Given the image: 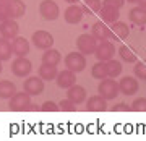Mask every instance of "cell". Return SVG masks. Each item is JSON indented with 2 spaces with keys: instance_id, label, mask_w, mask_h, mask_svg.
<instances>
[{
  "instance_id": "f546056e",
  "label": "cell",
  "mask_w": 146,
  "mask_h": 141,
  "mask_svg": "<svg viewBox=\"0 0 146 141\" xmlns=\"http://www.w3.org/2000/svg\"><path fill=\"white\" fill-rule=\"evenodd\" d=\"M133 73H135V78L146 81V62H135Z\"/></svg>"
},
{
  "instance_id": "836d02e7",
  "label": "cell",
  "mask_w": 146,
  "mask_h": 141,
  "mask_svg": "<svg viewBox=\"0 0 146 141\" xmlns=\"http://www.w3.org/2000/svg\"><path fill=\"white\" fill-rule=\"evenodd\" d=\"M57 109L58 105L55 102H52V101H47V102H44L41 105V110H44V112H57Z\"/></svg>"
},
{
  "instance_id": "5b68a950",
  "label": "cell",
  "mask_w": 146,
  "mask_h": 141,
  "mask_svg": "<svg viewBox=\"0 0 146 141\" xmlns=\"http://www.w3.org/2000/svg\"><path fill=\"white\" fill-rule=\"evenodd\" d=\"M94 55L96 58L99 60V62H107L110 58H114L115 55V47L114 44L109 41V39H106V41H101L96 47V50H94Z\"/></svg>"
},
{
  "instance_id": "7a4b0ae2",
  "label": "cell",
  "mask_w": 146,
  "mask_h": 141,
  "mask_svg": "<svg viewBox=\"0 0 146 141\" xmlns=\"http://www.w3.org/2000/svg\"><path fill=\"white\" fill-rule=\"evenodd\" d=\"M29 105H31V96L28 93H18L16 91L10 97L8 107L13 112H23V110H29Z\"/></svg>"
},
{
  "instance_id": "ba28073f",
  "label": "cell",
  "mask_w": 146,
  "mask_h": 141,
  "mask_svg": "<svg viewBox=\"0 0 146 141\" xmlns=\"http://www.w3.org/2000/svg\"><path fill=\"white\" fill-rule=\"evenodd\" d=\"M23 88H25V93H28L29 96H39L44 93L46 86H44V79L41 76H29L23 83Z\"/></svg>"
},
{
  "instance_id": "9c48e42d",
  "label": "cell",
  "mask_w": 146,
  "mask_h": 141,
  "mask_svg": "<svg viewBox=\"0 0 146 141\" xmlns=\"http://www.w3.org/2000/svg\"><path fill=\"white\" fill-rule=\"evenodd\" d=\"M58 11H60L58 10V5L54 0H42L41 5H39V13H41V16L47 21L57 20Z\"/></svg>"
},
{
  "instance_id": "7c38bea8",
  "label": "cell",
  "mask_w": 146,
  "mask_h": 141,
  "mask_svg": "<svg viewBox=\"0 0 146 141\" xmlns=\"http://www.w3.org/2000/svg\"><path fill=\"white\" fill-rule=\"evenodd\" d=\"M18 31H20V26H18L15 18H8V20L0 23V32L7 39H15L18 36Z\"/></svg>"
},
{
  "instance_id": "9a60e30c",
  "label": "cell",
  "mask_w": 146,
  "mask_h": 141,
  "mask_svg": "<svg viewBox=\"0 0 146 141\" xmlns=\"http://www.w3.org/2000/svg\"><path fill=\"white\" fill-rule=\"evenodd\" d=\"M55 79H57V86L62 89H68L70 86H73V84L76 83V76H75V73L73 71H70V70H62V71H58L57 76H55Z\"/></svg>"
},
{
  "instance_id": "d6986e66",
  "label": "cell",
  "mask_w": 146,
  "mask_h": 141,
  "mask_svg": "<svg viewBox=\"0 0 146 141\" xmlns=\"http://www.w3.org/2000/svg\"><path fill=\"white\" fill-rule=\"evenodd\" d=\"M128 18L133 24L136 26H145L146 24V8L143 7H135V8H131L130 13H128Z\"/></svg>"
},
{
  "instance_id": "cb8c5ba5",
  "label": "cell",
  "mask_w": 146,
  "mask_h": 141,
  "mask_svg": "<svg viewBox=\"0 0 146 141\" xmlns=\"http://www.w3.org/2000/svg\"><path fill=\"white\" fill-rule=\"evenodd\" d=\"M60 60H62V55L57 49H47L42 55V63H47V65H55L57 67Z\"/></svg>"
},
{
  "instance_id": "8992f818",
  "label": "cell",
  "mask_w": 146,
  "mask_h": 141,
  "mask_svg": "<svg viewBox=\"0 0 146 141\" xmlns=\"http://www.w3.org/2000/svg\"><path fill=\"white\" fill-rule=\"evenodd\" d=\"M31 42L34 44L36 49H41V50H47L54 46V36L47 31H36L31 37Z\"/></svg>"
},
{
  "instance_id": "5bb4252c",
  "label": "cell",
  "mask_w": 146,
  "mask_h": 141,
  "mask_svg": "<svg viewBox=\"0 0 146 141\" xmlns=\"http://www.w3.org/2000/svg\"><path fill=\"white\" fill-rule=\"evenodd\" d=\"M11 49H13V54L16 57H26L29 54V41L26 37L16 36L11 42Z\"/></svg>"
},
{
  "instance_id": "603a6c76",
  "label": "cell",
  "mask_w": 146,
  "mask_h": 141,
  "mask_svg": "<svg viewBox=\"0 0 146 141\" xmlns=\"http://www.w3.org/2000/svg\"><path fill=\"white\" fill-rule=\"evenodd\" d=\"M57 68H55V65H47V63H42L41 67H39V76H41L44 81H52V79H55V76H57Z\"/></svg>"
},
{
  "instance_id": "f1b7e54d",
  "label": "cell",
  "mask_w": 146,
  "mask_h": 141,
  "mask_svg": "<svg viewBox=\"0 0 146 141\" xmlns=\"http://www.w3.org/2000/svg\"><path fill=\"white\" fill-rule=\"evenodd\" d=\"M91 75L94 79H104L107 78V68H106V62H98L94 63L91 68Z\"/></svg>"
},
{
  "instance_id": "8fae6325",
  "label": "cell",
  "mask_w": 146,
  "mask_h": 141,
  "mask_svg": "<svg viewBox=\"0 0 146 141\" xmlns=\"http://www.w3.org/2000/svg\"><path fill=\"white\" fill-rule=\"evenodd\" d=\"M128 34H130V28L127 26L125 23H122V21H115V23H112V28H110L109 41L110 42L122 41V39H127Z\"/></svg>"
},
{
  "instance_id": "ab89813d",
  "label": "cell",
  "mask_w": 146,
  "mask_h": 141,
  "mask_svg": "<svg viewBox=\"0 0 146 141\" xmlns=\"http://www.w3.org/2000/svg\"><path fill=\"white\" fill-rule=\"evenodd\" d=\"M0 73H2V60H0Z\"/></svg>"
},
{
  "instance_id": "d6a6232c",
  "label": "cell",
  "mask_w": 146,
  "mask_h": 141,
  "mask_svg": "<svg viewBox=\"0 0 146 141\" xmlns=\"http://www.w3.org/2000/svg\"><path fill=\"white\" fill-rule=\"evenodd\" d=\"M131 110H136V112H146V97H138V99L133 101Z\"/></svg>"
},
{
  "instance_id": "ffe728a7",
  "label": "cell",
  "mask_w": 146,
  "mask_h": 141,
  "mask_svg": "<svg viewBox=\"0 0 146 141\" xmlns=\"http://www.w3.org/2000/svg\"><path fill=\"white\" fill-rule=\"evenodd\" d=\"M91 34H93L98 41H106V39H109V36H110V29L106 26L104 21H96L93 24Z\"/></svg>"
},
{
  "instance_id": "7402d4cb",
  "label": "cell",
  "mask_w": 146,
  "mask_h": 141,
  "mask_svg": "<svg viewBox=\"0 0 146 141\" xmlns=\"http://www.w3.org/2000/svg\"><path fill=\"white\" fill-rule=\"evenodd\" d=\"M8 5H10V10H11V18H21L25 16L26 13V5L23 0H8Z\"/></svg>"
},
{
  "instance_id": "3957f363",
  "label": "cell",
  "mask_w": 146,
  "mask_h": 141,
  "mask_svg": "<svg viewBox=\"0 0 146 141\" xmlns=\"http://www.w3.org/2000/svg\"><path fill=\"white\" fill-rule=\"evenodd\" d=\"M65 67L73 73H80L86 67V57L81 52H70L65 57Z\"/></svg>"
},
{
  "instance_id": "277c9868",
  "label": "cell",
  "mask_w": 146,
  "mask_h": 141,
  "mask_svg": "<svg viewBox=\"0 0 146 141\" xmlns=\"http://www.w3.org/2000/svg\"><path fill=\"white\" fill-rule=\"evenodd\" d=\"M76 47H78V52H81L83 55H91L98 47V39L93 34H81L76 39Z\"/></svg>"
},
{
  "instance_id": "d4e9b609",
  "label": "cell",
  "mask_w": 146,
  "mask_h": 141,
  "mask_svg": "<svg viewBox=\"0 0 146 141\" xmlns=\"http://www.w3.org/2000/svg\"><path fill=\"white\" fill-rule=\"evenodd\" d=\"M15 93H16L15 83H11L8 79H2L0 81V99H10Z\"/></svg>"
},
{
  "instance_id": "484cf974",
  "label": "cell",
  "mask_w": 146,
  "mask_h": 141,
  "mask_svg": "<svg viewBox=\"0 0 146 141\" xmlns=\"http://www.w3.org/2000/svg\"><path fill=\"white\" fill-rule=\"evenodd\" d=\"M106 68H107V76L109 78H117V76H120L122 75V63L119 62V60H114V58H110V60H107L106 62Z\"/></svg>"
},
{
  "instance_id": "6da1fadb",
  "label": "cell",
  "mask_w": 146,
  "mask_h": 141,
  "mask_svg": "<svg viewBox=\"0 0 146 141\" xmlns=\"http://www.w3.org/2000/svg\"><path fill=\"white\" fill-rule=\"evenodd\" d=\"M98 93H99V96H102L106 101H112L115 99L117 96H119V83L115 81L114 78H104L102 81L99 83V86H98Z\"/></svg>"
},
{
  "instance_id": "2e32d148",
  "label": "cell",
  "mask_w": 146,
  "mask_h": 141,
  "mask_svg": "<svg viewBox=\"0 0 146 141\" xmlns=\"http://www.w3.org/2000/svg\"><path fill=\"white\" fill-rule=\"evenodd\" d=\"M83 16L84 15H83L81 7L75 5V3H72V5L65 10V21H67L68 24H78L80 21L83 20Z\"/></svg>"
},
{
  "instance_id": "60d3db41",
  "label": "cell",
  "mask_w": 146,
  "mask_h": 141,
  "mask_svg": "<svg viewBox=\"0 0 146 141\" xmlns=\"http://www.w3.org/2000/svg\"><path fill=\"white\" fill-rule=\"evenodd\" d=\"M0 2H8V0H0Z\"/></svg>"
},
{
  "instance_id": "e0dca14e",
  "label": "cell",
  "mask_w": 146,
  "mask_h": 141,
  "mask_svg": "<svg viewBox=\"0 0 146 141\" xmlns=\"http://www.w3.org/2000/svg\"><path fill=\"white\" fill-rule=\"evenodd\" d=\"M99 15L102 18L104 23H115L119 21V16H120V10L115 8V7H109V5H102L99 10Z\"/></svg>"
},
{
  "instance_id": "d590c367",
  "label": "cell",
  "mask_w": 146,
  "mask_h": 141,
  "mask_svg": "<svg viewBox=\"0 0 146 141\" xmlns=\"http://www.w3.org/2000/svg\"><path fill=\"white\" fill-rule=\"evenodd\" d=\"M112 110H114V112H125V110H131V107H128V105L123 104V102H120V104H115L114 107H112Z\"/></svg>"
},
{
  "instance_id": "44dd1931",
  "label": "cell",
  "mask_w": 146,
  "mask_h": 141,
  "mask_svg": "<svg viewBox=\"0 0 146 141\" xmlns=\"http://www.w3.org/2000/svg\"><path fill=\"white\" fill-rule=\"evenodd\" d=\"M11 55H13V49H11V42L10 39H7V37H0V60L2 62H7V60H10Z\"/></svg>"
},
{
  "instance_id": "52a82bcc",
  "label": "cell",
  "mask_w": 146,
  "mask_h": 141,
  "mask_svg": "<svg viewBox=\"0 0 146 141\" xmlns=\"http://www.w3.org/2000/svg\"><path fill=\"white\" fill-rule=\"evenodd\" d=\"M31 70H33V63L26 57H18L15 62L11 63V71L18 78H26V76H29Z\"/></svg>"
},
{
  "instance_id": "8d00e7d4",
  "label": "cell",
  "mask_w": 146,
  "mask_h": 141,
  "mask_svg": "<svg viewBox=\"0 0 146 141\" xmlns=\"http://www.w3.org/2000/svg\"><path fill=\"white\" fill-rule=\"evenodd\" d=\"M136 3H138L140 7H143V8H146V0H138Z\"/></svg>"
},
{
  "instance_id": "4dcf8cb0",
  "label": "cell",
  "mask_w": 146,
  "mask_h": 141,
  "mask_svg": "<svg viewBox=\"0 0 146 141\" xmlns=\"http://www.w3.org/2000/svg\"><path fill=\"white\" fill-rule=\"evenodd\" d=\"M11 18V10L8 2H0V21H5Z\"/></svg>"
},
{
  "instance_id": "ac0fdd59",
  "label": "cell",
  "mask_w": 146,
  "mask_h": 141,
  "mask_svg": "<svg viewBox=\"0 0 146 141\" xmlns=\"http://www.w3.org/2000/svg\"><path fill=\"white\" fill-rule=\"evenodd\" d=\"M86 109L89 112H104L107 110V101L102 96H93L86 102Z\"/></svg>"
},
{
  "instance_id": "f35d334b",
  "label": "cell",
  "mask_w": 146,
  "mask_h": 141,
  "mask_svg": "<svg viewBox=\"0 0 146 141\" xmlns=\"http://www.w3.org/2000/svg\"><path fill=\"white\" fill-rule=\"evenodd\" d=\"M127 2H128V3H136L138 0H127Z\"/></svg>"
},
{
  "instance_id": "4fadbf2b",
  "label": "cell",
  "mask_w": 146,
  "mask_h": 141,
  "mask_svg": "<svg viewBox=\"0 0 146 141\" xmlns=\"http://www.w3.org/2000/svg\"><path fill=\"white\" fill-rule=\"evenodd\" d=\"M67 97L72 102H75V104H83L84 101H86V97H88V93H86V89L83 88V86H80V84H73V86H70L67 91Z\"/></svg>"
},
{
  "instance_id": "e575fe53",
  "label": "cell",
  "mask_w": 146,
  "mask_h": 141,
  "mask_svg": "<svg viewBox=\"0 0 146 141\" xmlns=\"http://www.w3.org/2000/svg\"><path fill=\"white\" fill-rule=\"evenodd\" d=\"M102 5H109V7H115V8H122V7L125 5V0H104L102 2Z\"/></svg>"
},
{
  "instance_id": "1f68e13d",
  "label": "cell",
  "mask_w": 146,
  "mask_h": 141,
  "mask_svg": "<svg viewBox=\"0 0 146 141\" xmlns=\"http://www.w3.org/2000/svg\"><path fill=\"white\" fill-rule=\"evenodd\" d=\"M75 102H72V101L68 99H63V101H60V102H58V109L60 110H63V112H75V110H76V107H75Z\"/></svg>"
},
{
  "instance_id": "4316f807",
  "label": "cell",
  "mask_w": 146,
  "mask_h": 141,
  "mask_svg": "<svg viewBox=\"0 0 146 141\" xmlns=\"http://www.w3.org/2000/svg\"><path fill=\"white\" fill-rule=\"evenodd\" d=\"M101 7H102L101 0H86L81 10H83V15H96V13H99Z\"/></svg>"
},
{
  "instance_id": "30bf717a",
  "label": "cell",
  "mask_w": 146,
  "mask_h": 141,
  "mask_svg": "<svg viewBox=\"0 0 146 141\" xmlns=\"http://www.w3.org/2000/svg\"><path fill=\"white\" fill-rule=\"evenodd\" d=\"M138 89H140V83H138V78H135V76H125L119 83V91L125 96H133L138 93Z\"/></svg>"
},
{
  "instance_id": "83f0119b",
  "label": "cell",
  "mask_w": 146,
  "mask_h": 141,
  "mask_svg": "<svg viewBox=\"0 0 146 141\" xmlns=\"http://www.w3.org/2000/svg\"><path fill=\"white\" fill-rule=\"evenodd\" d=\"M119 55L122 57V60L127 62V63H135L136 60H138V55H136L128 46H122L120 47L119 49Z\"/></svg>"
},
{
  "instance_id": "74e56055",
  "label": "cell",
  "mask_w": 146,
  "mask_h": 141,
  "mask_svg": "<svg viewBox=\"0 0 146 141\" xmlns=\"http://www.w3.org/2000/svg\"><path fill=\"white\" fill-rule=\"evenodd\" d=\"M67 3H78V0H65Z\"/></svg>"
}]
</instances>
